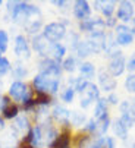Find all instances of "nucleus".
<instances>
[{
  "label": "nucleus",
  "mask_w": 135,
  "mask_h": 148,
  "mask_svg": "<svg viewBox=\"0 0 135 148\" xmlns=\"http://www.w3.org/2000/svg\"><path fill=\"white\" fill-rule=\"evenodd\" d=\"M8 12L12 15V19L15 22H25L35 15H41L37 6L28 5L27 2H8Z\"/></svg>",
  "instance_id": "nucleus-1"
},
{
  "label": "nucleus",
  "mask_w": 135,
  "mask_h": 148,
  "mask_svg": "<svg viewBox=\"0 0 135 148\" xmlns=\"http://www.w3.org/2000/svg\"><path fill=\"white\" fill-rule=\"evenodd\" d=\"M32 85H34V91L35 92H44V94H50L52 95V94H56L59 91L60 79L47 76L44 73H38L32 79Z\"/></svg>",
  "instance_id": "nucleus-2"
},
{
  "label": "nucleus",
  "mask_w": 135,
  "mask_h": 148,
  "mask_svg": "<svg viewBox=\"0 0 135 148\" xmlns=\"http://www.w3.org/2000/svg\"><path fill=\"white\" fill-rule=\"evenodd\" d=\"M66 27L63 22H50L43 28V37L46 38L50 44H56L66 37Z\"/></svg>",
  "instance_id": "nucleus-3"
},
{
  "label": "nucleus",
  "mask_w": 135,
  "mask_h": 148,
  "mask_svg": "<svg viewBox=\"0 0 135 148\" xmlns=\"http://www.w3.org/2000/svg\"><path fill=\"white\" fill-rule=\"evenodd\" d=\"M81 32H87V34H103L106 32V24L104 19L100 16H90L88 19L79 22L78 25Z\"/></svg>",
  "instance_id": "nucleus-4"
},
{
  "label": "nucleus",
  "mask_w": 135,
  "mask_h": 148,
  "mask_svg": "<svg viewBox=\"0 0 135 148\" xmlns=\"http://www.w3.org/2000/svg\"><path fill=\"white\" fill-rule=\"evenodd\" d=\"M9 97H12L16 101L24 103L30 98H32V91L28 88V85L22 81H15L10 84V88H9Z\"/></svg>",
  "instance_id": "nucleus-5"
},
{
  "label": "nucleus",
  "mask_w": 135,
  "mask_h": 148,
  "mask_svg": "<svg viewBox=\"0 0 135 148\" xmlns=\"http://www.w3.org/2000/svg\"><path fill=\"white\" fill-rule=\"evenodd\" d=\"M135 18V8L132 2L128 0H121L116 8V19L121 21V24L128 25L129 22H132V19Z\"/></svg>",
  "instance_id": "nucleus-6"
},
{
  "label": "nucleus",
  "mask_w": 135,
  "mask_h": 148,
  "mask_svg": "<svg viewBox=\"0 0 135 148\" xmlns=\"http://www.w3.org/2000/svg\"><path fill=\"white\" fill-rule=\"evenodd\" d=\"M134 35L131 31V27L125 24H118L115 27V41L119 47H126L134 43Z\"/></svg>",
  "instance_id": "nucleus-7"
},
{
  "label": "nucleus",
  "mask_w": 135,
  "mask_h": 148,
  "mask_svg": "<svg viewBox=\"0 0 135 148\" xmlns=\"http://www.w3.org/2000/svg\"><path fill=\"white\" fill-rule=\"evenodd\" d=\"M21 144H25L31 148H41L44 145V138H43V128L38 125V126H34L31 128L27 135L24 136Z\"/></svg>",
  "instance_id": "nucleus-8"
},
{
  "label": "nucleus",
  "mask_w": 135,
  "mask_h": 148,
  "mask_svg": "<svg viewBox=\"0 0 135 148\" xmlns=\"http://www.w3.org/2000/svg\"><path fill=\"white\" fill-rule=\"evenodd\" d=\"M119 112H121L119 119L128 129L135 126V110L132 107V103H129L128 100L121 101L119 103Z\"/></svg>",
  "instance_id": "nucleus-9"
},
{
  "label": "nucleus",
  "mask_w": 135,
  "mask_h": 148,
  "mask_svg": "<svg viewBox=\"0 0 135 148\" xmlns=\"http://www.w3.org/2000/svg\"><path fill=\"white\" fill-rule=\"evenodd\" d=\"M40 73L59 79L62 75V63H57L50 57H44L40 62Z\"/></svg>",
  "instance_id": "nucleus-10"
},
{
  "label": "nucleus",
  "mask_w": 135,
  "mask_h": 148,
  "mask_svg": "<svg viewBox=\"0 0 135 148\" xmlns=\"http://www.w3.org/2000/svg\"><path fill=\"white\" fill-rule=\"evenodd\" d=\"M97 78H98V88L100 91L103 90L104 92H115L116 87H118V81L112 76L106 69H101L98 73H97Z\"/></svg>",
  "instance_id": "nucleus-11"
},
{
  "label": "nucleus",
  "mask_w": 135,
  "mask_h": 148,
  "mask_svg": "<svg viewBox=\"0 0 135 148\" xmlns=\"http://www.w3.org/2000/svg\"><path fill=\"white\" fill-rule=\"evenodd\" d=\"M125 71H126V59H125L123 53L109 60L107 72H109L112 76H113V78H118V76L123 75Z\"/></svg>",
  "instance_id": "nucleus-12"
},
{
  "label": "nucleus",
  "mask_w": 135,
  "mask_h": 148,
  "mask_svg": "<svg viewBox=\"0 0 135 148\" xmlns=\"http://www.w3.org/2000/svg\"><path fill=\"white\" fill-rule=\"evenodd\" d=\"M52 119L62 125L63 128H69L71 126V112L63 106H54V109L52 112Z\"/></svg>",
  "instance_id": "nucleus-13"
},
{
  "label": "nucleus",
  "mask_w": 135,
  "mask_h": 148,
  "mask_svg": "<svg viewBox=\"0 0 135 148\" xmlns=\"http://www.w3.org/2000/svg\"><path fill=\"white\" fill-rule=\"evenodd\" d=\"M74 16L79 21V22L88 19L91 16V5H90L87 0H76L74 3Z\"/></svg>",
  "instance_id": "nucleus-14"
},
{
  "label": "nucleus",
  "mask_w": 135,
  "mask_h": 148,
  "mask_svg": "<svg viewBox=\"0 0 135 148\" xmlns=\"http://www.w3.org/2000/svg\"><path fill=\"white\" fill-rule=\"evenodd\" d=\"M32 49L43 57H47L49 50H50V43L43 37V34H38L32 38Z\"/></svg>",
  "instance_id": "nucleus-15"
},
{
  "label": "nucleus",
  "mask_w": 135,
  "mask_h": 148,
  "mask_svg": "<svg viewBox=\"0 0 135 148\" xmlns=\"http://www.w3.org/2000/svg\"><path fill=\"white\" fill-rule=\"evenodd\" d=\"M15 53L19 57H25V59L30 57V53H31L30 44H28V40L24 35H18L15 38Z\"/></svg>",
  "instance_id": "nucleus-16"
},
{
  "label": "nucleus",
  "mask_w": 135,
  "mask_h": 148,
  "mask_svg": "<svg viewBox=\"0 0 135 148\" xmlns=\"http://www.w3.org/2000/svg\"><path fill=\"white\" fill-rule=\"evenodd\" d=\"M106 116H109V103H107L106 97H100L96 101V106H94V116H93V119L98 120V119L106 117Z\"/></svg>",
  "instance_id": "nucleus-17"
},
{
  "label": "nucleus",
  "mask_w": 135,
  "mask_h": 148,
  "mask_svg": "<svg viewBox=\"0 0 135 148\" xmlns=\"http://www.w3.org/2000/svg\"><path fill=\"white\" fill-rule=\"evenodd\" d=\"M50 59H53L57 63H62L66 54V47L62 43H56V44H50V50H49Z\"/></svg>",
  "instance_id": "nucleus-18"
},
{
  "label": "nucleus",
  "mask_w": 135,
  "mask_h": 148,
  "mask_svg": "<svg viewBox=\"0 0 135 148\" xmlns=\"http://www.w3.org/2000/svg\"><path fill=\"white\" fill-rule=\"evenodd\" d=\"M116 6H118V3L115 2V0H100V6H98V10L101 12V15L104 16V18H112L115 13H116Z\"/></svg>",
  "instance_id": "nucleus-19"
},
{
  "label": "nucleus",
  "mask_w": 135,
  "mask_h": 148,
  "mask_svg": "<svg viewBox=\"0 0 135 148\" xmlns=\"http://www.w3.org/2000/svg\"><path fill=\"white\" fill-rule=\"evenodd\" d=\"M112 129H113V134L115 136H118L121 141H126L128 139V128L121 122V119H115L113 122H112Z\"/></svg>",
  "instance_id": "nucleus-20"
},
{
  "label": "nucleus",
  "mask_w": 135,
  "mask_h": 148,
  "mask_svg": "<svg viewBox=\"0 0 135 148\" xmlns=\"http://www.w3.org/2000/svg\"><path fill=\"white\" fill-rule=\"evenodd\" d=\"M96 123H97V129H96L94 138H101V136H104V135L107 134V131L110 129V126H112V120H110L109 116L96 120Z\"/></svg>",
  "instance_id": "nucleus-21"
},
{
  "label": "nucleus",
  "mask_w": 135,
  "mask_h": 148,
  "mask_svg": "<svg viewBox=\"0 0 135 148\" xmlns=\"http://www.w3.org/2000/svg\"><path fill=\"white\" fill-rule=\"evenodd\" d=\"M81 95H84V97H87L90 101H97L101 95H100V88H98V85L97 84H94V82H91L90 81L88 82V85H87V88H85V91L81 94Z\"/></svg>",
  "instance_id": "nucleus-22"
},
{
  "label": "nucleus",
  "mask_w": 135,
  "mask_h": 148,
  "mask_svg": "<svg viewBox=\"0 0 135 148\" xmlns=\"http://www.w3.org/2000/svg\"><path fill=\"white\" fill-rule=\"evenodd\" d=\"M75 53H76V59H85V57H88V56H91L93 54V50H91V46L88 44V41L87 40H81L79 43H78V46L75 47V50H74Z\"/></svg>",
  "instance_id": "nucleus-23"
},
{
  "label": "nucleus",
  "mask_w": 135,
  "mask_h": 148,
  "mask_svg": "<svg viewBox=\"0 0 135 148\" xmlns=\"http://www.w3.org/2000/svg\"><path fill=\"white\" fill-rule=\"evenodd\" d=\"M78 69L81 72V76L88 79V81L96 75V66H94V63H91V62H82Z\"/></svg>",
  "instance_id": "nucleus-24"
},
{
  "label": "nucleus",
  "mask_w": 135,
  "mask_h": 148,
  "mask_svg": "<svg viewBox=\"0 0 135 148\" xmlns=\"http://www.w3.org/2000/svg\"><path fill=\"white\" fill-rule=\"evenodd\" d=\"M12 128H13L15 132H25V131H30V129H31L30 120H28L25 116H18L16 119H13Z\"/></svg>",
  "instance_id": "nucleus-25"
},
{
  "label": "nucleus",
  "mask_w": 135,
  "mask_h": 148,
  "mask_svg": "<svg viewBox=\"0 0 135 148\" xmlns=\"http://www.w3.org/2000/svg\"><path fill=\"white\" fill-rule=\"evenodd\" d=\"M2 110V114H3V117L5 119H9V120H12V119H16L18 116H19V107L13 103V101H10L8 106H5L3 109H0Z\"/></svg>",
  "instance_id": "nucleus-26"
},
{
  "label": "nucleus",
  "mask_w": 135,
  "mask_h": 148,
  "mask_svg": "<svg viewBox=\"0 0 135 148\" xmlns=\"http://www.w3.org/2000/svg\"><path fill=\"white\" fill-rule=\"evenodd\" d=\"M88 79H85V78H82V76H78V78H71L69 79V87H72L74 90H75V92H79V94H82L84 91H85V88H87V85H88Z\"/></svg>",
  "instance_id": "nucleus-27"
},
{
  "label": "nucleus",
  "mask_w": 135,
  "mask_h": 148,
  "mask_svg": "<svg viewBox=\"0 0 135 148\" xmlns=\"http://www.w3.org/2000/svg\"><path fill=\"white\" fill-rule=\"evenodd\" d=\"M94 147L96 148H116V141L113 136H101L94 139Z\"/></svg>",
  "instance_id": "nucleus-28"
},
{
  "label": "nucleus",
  "mask_w": 135,
  "mask_h": 148,
  "mask_svg": "<svg viewBox=\"0 0 135 148\" xmlns=\"http://www.w3.org/2000/svg\"><path fill=\"white\" fill-rule=\"evenodd\" d=\"M76 69H78V63H76V57L75 56H68V57L63 59V62H62V71L74 73Z\"/></svg>",
  "instance_id": "nucleus-29"
},
{
  "label": "nucleus",
  "mask_w": 135,
  "mask_h": 148,
  "mask_svg": "<svg viewBox=\"0 0 135 148\" xmlns=\"http://www.w3.org/2000/svg\"><path fill=\"white\" fill-rule=\"evenodd\" d=\"M93 141H94V136L88 135V134H79L75 138V145L76 148H90Z\"/></svg>",
  "instance_id": "nucleus-30"
},
{
  "label": "nucleus",
  "mask_w": 135,
  "mask_h": 148,
  "mask_svg": "<svg viewBox=\"0 0 135 148\" xmlns=\"http://www.w3.org/2000/svg\"><path fill=\"white\" fill-rule=\"evenodd\" d=\"M35 103L37 106H41V107H47V106L52 104V95L50 94H44V92H35Z\"/></svg>",
  "instance_id": "nucleus-31"
},
{
  "label": "nucleus",
  "mask_w": 135,
  "mask_h": 148,
  "mask_svg": "<svg viewBox=\"0 0 135 148\" xmlns=\"http://www.w3.org/2000/svg\"><path fill=\"white\" fill-rule=\"evenodd\" d=\"M25 29L28 34H37L41 29V19H30L25 24Z\"/></svg>",
  "instance_id": "nucleus-32"
},
{
  "label": "nucleus",
  "mask_w": 135,
  "mask_h": 148,
  "mask_svg": "<svg viewBox=\"0 0 135 148\" xmlns=\"http://www.w3.org/2000/svg\"><path fill=\"white\" fill-rule=\"evenodd\" d=\"M87 116L84 113H78V112H71V123L75 126H84L87 123Z\"/></svg>",
  "instance_id": "nucleus-33"
},
{
  "label": "nucleus",
  "mask_w": 135,
  "mask_h": 148,
  "mask_svg": "<svg viewBox=\"0 0 135 148\" xmlns=\"http://www.w3.org/2000/svg\"><path fill=\"white\" fill-rule=\"evenodd\" d=\"M0 148H19V145L16 144V139L12 134L5 135V138L0 141Z\"/></svg>",
  "instance_id": "nucleus-34"
},
{
  "label": "nucleus",
  "mask_w": 135,
  "mask_h": 148,
  "mask_svg": "<svg viewBox=\"0 0 135 148\" xmlns=\"http://www.w3.org/2000/svg\"><path fill=\"white\" fill-rule=\"evenodd\" d=\"M75 90L72 88V87H66L63 91H62V94H60V98H62V101L63 103H66V104H69V103H72L74 101V98H75Z\"/></svg>",
  "instance_id": "nucleus-35"
},
{
  "label": "nucleus",
  "mask_w": 135,
  "mask_h": 148,
  "mask_svg": "<svg viewBox=\"0 0 135 148\" xmlns=\"http://www.w3.org/2000/svg\"><path fill=\"white\" fill-rule=\"evenodd\" d=\"M96 129H97V123H96V120H94V119H88V120H87V123L82 126L84 134H88V135H91V136H94V135H96Z\"/></svg>",
  "instance_id": "nucleus-36"
},
{
  "label": "nucleus",
  "mask_w": 135,
  "mask_h": 148,
  "mask_svg": "<svg viewBox=\"0 0 135 148\" xmlns=\"http://www.w3.org/2000/svg\"><path fill=\"white\" fill-rule=\"evenodd\" d=\"M125 90L129 92V94H135V73H129L126 78H125Z\"/></svg>",
  "instance_id": "nucleus-37"
},
{
  "label": "nucleus",
  "mask_w": 135,
  "mask_h": 148,
  "mask_svg": "<svg viewBox=\"0 0 135 148\" xmlns=\"http://www.w3.org/2000/svg\"><path fill=\"white\" fill-rule=\"evenodd\" d=\"M12 69V66H10V62L5 57V56H2L0 54V76H3V75H6L9 71Z\"/></svg>",
  "instance_id": "nucleus-38"
},
{
  "label": "nucleus",
  "mask_w": 135,
  "mask_h": 148,
  "mask_svg": "<svg viewBox=\"0 0 135 148\" xmlns=\"http://www.w3.org/2000/svg\"><path fill=\"white\" fill-rule=\"evenodd\" d=\"M8 43H9L8 32L3 31V29H0V54L8 50Z\"/></svg>",
  "instance_id": "nucleus-39"
},
{
  "label": "nucleus",
  "mask_w": 135,
  "mask_h": 148,
  "mask_svg": "<svg viewBox=\"0 0 135 148\" xmlns=\"http://www.w3.org/2000/svg\"><path fill=\"white\" fill-rule=\"evenodd\" d=\"M12 72H13L15 78H24V76H27V73H28V71L22 66V65H19V63H18L16 66H13V71H12Z\"/></svg>",
  "instance_id": "nucleus-40"
},
{
  "label": "nucleus",
  "mask_w": 135,
  "mask_h": 148,
  "mask_svg": "<svg viewBox=\"0 0 135 148\" xmlns=\"http://www.w3.org/2000/svg\"><path fill=\"white\" fill-rule=\"evenodd\" d=\"M126 71L129 73H135V53L129 56V59H126Z\"/></svg>",
  "instance_id": "nucleus-41"
},
{
  "label": "nucleus",
  "mask_w": 135,
  "mask_h": 148,
  "mask_svg": "<svg viewBox=\"0 0 135 148\" xmlns=\"http://www.w3.org/2000/svg\"><path fill=\"white\" fill-rule=\"evenodd\" d=\"M106 100H107V103L109 104H112V106H119V95L116 94V92H109L107 94V97H106Z\"/></svg>",
  "instance_id": "nucleus-42"
},
{
  "label": "nucleus",
  "mask_w": 135,
  "mask_h": 148,
  "mask_svg": "<svg viewBox=\"0 0 135 148\" xmlns=\"http://www.w3.org/2000/svg\"><path fill=\"white\" fill-rule=\"evenodd\" d=\"M104 24H106V29H107V28H112V29H115V27L118 25V19H116V16H112V18H106V19H104Z\"/></svg>",
  "instance_id": "nucleus-43"
},
{
  "label": "nucleus",
  "mask_w": 135,
  "mask_h": 148,
  "mask_svg": "<svg viewBox=\"0 0 135 148\" xmlns=\"http://www.w3.org/2000/svg\"><path fill=\"white\" fill-rule=\"evenodd\" d=\"M93 104V101H90L87 97H84V95H81V103H79V106H81V107L82 109H88L90 107V106H91Z\"/></svg>",
  "instance_id": "nucleus-44"
},
{
  "label": "nucleus",
  "mask_w": 135,
  "mask_h": 148,
  "mask_svg": "<svg viewBox=\"0 0 135 148\" xmlns=\"http://www.w3.org/2000/svg\"><path fill=\"white\" fill-rule=\"evenodd\" d=\"M10 101H12V100H10V97H9V95H3L2 98H0V109H3L5 106H8Z\"/></svg>",
  "instance_id": "nucleus-45"
},
{
  "label": "nucleus",
  "mask_w": 135,
  "mask_h": 148,
  "mask_svg": "<svg viewBox=\"0 0 135 148\" xmlns=\"http://www.w3.org/2000/svg\"><path fill=\"white\" fill-rule=\"evenodd\" d=\"M53 5L57 8H63V6H66V2L65 0H53Z\"/></svg>",
  "instance_id": "nucleus-46"
},
{
  "label": "nucleus",
  "mask_w": 135,
  "mask_h": 148,
  "mask_svg": "<svg viewBox=\"0 0 135 148\" xmlns=\"http://www.w3.org/2000/svg\"><path fill=\"white\" fill-rule=\"evenodd\" d=\"M131 31H132V35L135 37V18L132 19V28H131Z\"/></svg>",
  "instance_id": "nucleus-47"
},
{
  "label": "nucleus",
  "mask_w": 135,
  "mask_h": 148,
  "mask_svg": "<svg viewBox=\"0 0 135 148\" xmlns=\"http://www.w3.org/2000/svg\"><path fill=\"white\" fill-rule=\"evenodd\" d=\"M132 107H134V110H135V98H134V101H132Z\"/></svg>",
  "instance_id": "nucleus-48"
},
{
  "label": "nucleus",
  "mask_w": 135,
  "mask_h": 148,
  "mask_svg": "<svg viewBox=\"0 0 135 148\" xmlns=\"http://www.w3.org/2000/svg\"><path fill=\"white\" fill-rule=\"evenodd\" d=\"M132 148H135V142H134V144H132Z\"/></svg>",
  "instance_id": "nucleus-49"
},
{
  "label": "nucleus",
  "mask_w": 135,
  "mask_h": 148,
  "mask_svg": "<svg viewBox=\"0 0 135 148\" xmlns=\"http://www.w3.org/2000/svg\"><path fill=\"white\" fill-rule=\"evenodd\" d=\"M0 6H2V0H0Z\"/></svg>",
  "instance_id": "nucleus-50"
}]
</instances>
